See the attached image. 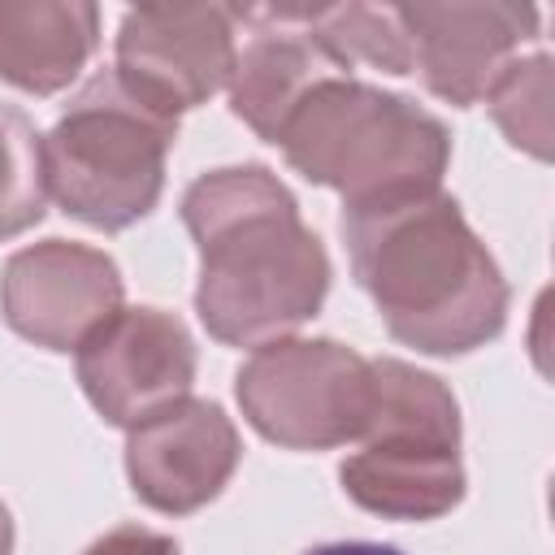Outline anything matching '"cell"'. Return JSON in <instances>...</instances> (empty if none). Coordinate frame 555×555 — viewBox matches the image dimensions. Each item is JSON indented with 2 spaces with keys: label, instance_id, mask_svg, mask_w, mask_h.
Wrapping results in <instances>:
<instances>
[{
  "label": "cell",
  "instance_id": "cell-1",
  "mask_svg": "<svg viewBox=\"0 0 555 555\" xmlns=\"http://www.w3.org/2000/svg\"><path fill=\"white\" fill-rule=\"evenodd\" d=\"M182 221L199 247L195 308L212 338L264 347L321 308L325 247L269 169L238 165L195 178L182 195Z\"/></svg>",
  "mask_w": 555,
  "mask_h": 555
},
{
  "label": "cell",
  "instance_id": "cell-2",
  "mask_svg": "<svg viewBox=\"0 0 555 555\" xmlns=\"http://www.w3.org/2000/svg\"><path fill=\"white\" fill-rule=\"evenodd\" d=\"M351 269L386 330L429 356H460L503 330L507 282L447 195H416L343 217Z\"/></svg>",
  "mask_w": 555,
  "mask_h": 555
},
{
  "label": "cell",
  "instance_id": "cell-3",
  "mask_svg": "<svg viewBox=\"0 0 555 555\" xmlns=\"http://www.w3.org/2000/svg\"><path fill=\"white\" fill-rule=\"evenodd\" d=\"M278 143L308 182L338 191L347 212L434 195L451 160L438 117L351 74L312 87Z\"/></svg>",
  "mask_w": 555,
  "mask_h": 555
},
{
  "label": "cell",
  "instance_id": "cell-4",
  "mask_svg": "<svg viewBox=\"0 0 555 555\" xmlns=\"http://www.w3.org/2000/svg\"><path fill=\"white\" fill-rule=\"evenodd\" d=\"M178 117L156 113L121 78L95 74L43 134L48 199L95 230H126L152 212Z\"/></svg>",
  "mask_w": 555,
  "mask_h": 555
},
{
  "label": "cell",
  "instance_id": "cell-5",
  "mask_svg": "<svg viewBox=\"0 0 555 555\" xmlns=\"http://www.w3.org/2000/svg\"><path fill=\"white\" fill-rule=\"evenodd\" d=\"M343 490L395 520H434L460 503V408L434 373L403 360L373 364V408L360 451L343 464Z\"/></svg>",
  "mask_w": 555,
  "mask_h": 555
},
{
  "label": "cell",
  "instance_id": "cell-6",
  "mask_svg": "<svg viewBox=\"0 0 555 555\" xmlns=\"http://www.w3.org/2000/svg\"><path fill=\"white\" fill-rule=\"evenodd\" d=\"M238 403L256 434L291 451L360 442L373 408V360L330 338H278L238 369Z\"/></svg>",
  "mask_w": 555,
  "mask_h": 555
},
{
  "label": "cell",
  "instance_id": "cell-7",
  "mask_svg": "<svg viewBox=\"0 0 555 555\" xmlns=\"http://www.w3.org/2000/svg\"><path fill=\"white\" fill-rule=\"evenodd\" d=\"M238 9L221 4H139L121 17L117 65L126 91L165 117H178L230 82Z\"/></svg>",
  "mask_w": 555,
  "mask_h": 555
},
{
  "label": "cell",
  "instance_id": "cell-8",
  "mask_svg": "<svg viewBox=\"0 0 555 555\" xmlns=\"http://www.w3.org/2000/svg\"><path fill=\"white\" fill-rule=\"evenodd\" d=\"M78 382L108 425L134 429L191 395L195 343L160 308H117L78 347Z\"/></svg>",
  "mask_w": 555,
  "mask_h": 555
},
{
  "label": "cell",
  "instance_id": "cell-9",
  "mask_svg": "<svg viewBox=\"0 0 555 555\" xmlns=\"http://www.w3.org/2000/svg\"><path fill=\"white\" fill-rule=\"evenodd\" d=\"M0 308L35 347L78 351L121 308V273L95 247L48 238L4 264Z\"/></svg>",
  "mask_w": 555,
  "mask_h": 555
},
{
  "label": "cell",
  "instance_id": "cell-10",
  "mask_svg": "<svg viewBox=\"0 0 555 555\" xmlns=\"http://www.w3.org/2000/svg\"><path fill=\"white\" fill-rule=\"evenodd\" d=\"M412 65L447 104H477L538 30L529 4H399Z\"/></svg>",
  "mask_w": 555,
  "mask_h": 555
},
{
  "label": "cell",
  "instance_id": "cell-11",
  "mask_svg": "<svg viewBox=\"0 0 555 555\" xmlns=\"http://www.w3.org/2000/svg\"><path fill=\"white\" fill-rule=\"evenodd\" d=\"M238 464V434L208 399H178L130 429L126 473L134 494L156 512H195L221 494Z\"/></svg>",
  "mask_w": 555,
  "mask_h": 555
},
{
  "label": "cell",
  "instance_id": "cell-12",
  "mask_svg": "<svg viewBox=\"0 0 555 555\" xmlns=\"http://www.w3.org/2000/svg\"><path fill=\"white\" fill-rule=\"evenodd\" d=\"M264 26L238 48L230 69V108L269 143L282 139L291 113L304 104L312 87L325 78H343L347 69L312 39L304 22L291 17V9H260L247 13Z\"/></svg>",
  "mask_w": 555,
  "mask_h": 555
},
{
  "label": "cell",
  "instance_id": "cell-13",
  "mask_svg": "<svg viewBox=\"0 0 555 555\" xmlns=\"http://www.w3.org/2000/svg\"><path fill=\"white\" fill-rule=\"evenodd\" d=\"M100 13L78 0H4L0 4V78L48 95L78 78L95 52Z\"/></svg>",
  "mask_w": 555,
  "mask_h": 555
},
{
  "label": "cell",
  "instance_id": "cell-14",
  "mask_svg": "<svg viewBox=\"0 0 555 555\" xmlns=\"http://www.w3.org/2000/svg\"><path fill=\"white\" fill-rule=\"evenodd\" d=\"M295 22L312 30V39L351 74L356 61L386 69V74H412V43L399 26L395 9L373 4H317V9H291Z\"/></svg>",
  "mask_w": 555,
  "mask_h": 555
},
{
  "label": "cell",
  "instance_id": "cell-15",
  "mask_svg": "<svg viewBox=\"0 0 555 555\" xmlns=\"http://www.w3.org/2000/svg\"><path fill=\"white\" fill-rule=\"evenodd\" d=\"M48 178H43V134L26 113L0 104V238L30 230L43 217Z\"/></svg>",
  "mask_w": 555,
  "mask_h": 555
},
{
  "label": "cell",
  "instance_id": "cell-16",
  "mask_svg": "<svg viewBox=\"0 0 555 555\" xmlns=\"http://www.w3.org/2000/svg\"><path fill=\"white\" fill-rule=\"evenodd\" d=\"M486 104L512 147L551 160V61L542 52L516 56L486 91Z\"/></svg>",
  "mask_w": 555,
  "mask_h": 555
},
{
  "label": "cell",
  "instance_id": "cell-17",
  "mask_svg": "<svg viewBox=\"0 0 555 555\" xmlns=\"http://www.w3.org/2000/svg\"><path fill=\"white\" fill-rule=\"evenodd\" d=\"M82 555H178V542L156 533V529H139V525H121L113 533H104L100 542H91Z\"/></svg>",
  "mask_w": 555,
  "mask_h": 555
},
{
  "label": "cell",
  "instance_id": "cell-18",
  "mask_svg": "<svg viewBox=\"0 0 555 555\" xmlns=\"http://www.w3.org/2000/svg\"><path fill=\"white\" fill-rule=\"evenodd\" d=\"M308 555H403V551L382 546V542H330V546H317Z\"/></svg>",
  "mask_w": 555,
  "mask_h": 555
},
{
  "label": "cell",
  "instance_id": "cell-19",
  "mask_svg": "<svg viewBox=\"0 0 555 555\" xmlns=\"http://www.w3.org/2000/svg\"><path fill=\"white\" fill-rule=\"evenodd\" d=\"M9 551H13V520H9V512L0 503V555H9Z\"/></svg>",
  "mask_w": 555,
  "mask_h": 555
}]
</instances>
